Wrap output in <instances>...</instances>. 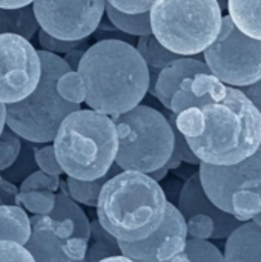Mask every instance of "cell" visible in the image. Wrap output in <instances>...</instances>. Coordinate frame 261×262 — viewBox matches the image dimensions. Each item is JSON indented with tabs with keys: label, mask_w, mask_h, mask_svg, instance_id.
<instances>
[{
	"label": "cell",
	"mask_w": 261,
	"mask_h": 262,
	"mask_svg": "<svg viewBox=\"0 0 261 262\" xmlns=\"http://www.w3.org/2000/svg\"><path fill=\"white\" fill-rule=\"evenodd\" d=\"M77 72L85 81L88 106L106 115L132 109L149 91L143 57L123 40H100L85 49Z\"/></svg>",
	"instance_id": "1"
},
{
	"label": "cell",
	"mask_w": 261,
	"mask_h": 262,
	"mask_svg": "<svg viewBox=\"0 0 261 262\" xmlns=\"http://www.w3.org/2000/svg\"><path fill=\"white\" fill-rule=\"evenodd\" d=\"M203 130L186 138L202 163L226 166L251 157L261 144V114L240 89L228 84L223 97L200 106Z\"/></svg>",
	"instance_id": "2"
},
{
	"label": "cell",
	"mask_w": 261,
	"mask_h": 262,
	"mask_svg": "<svg viewBox=\"0 0 261 262\" xmlns=\"http://www.w3.org/2000/svg\"><path fill=\"white\" fill-rule=\"evenodd\" d=\"M166 195L148 173L120 170L102 187L97 201V221L117 241L134 243L148 238L162 224Z\"/></svg>",
	"instance_id": "3"
},
{
	"label": "cell",
	"mask_w": 261,
	"mask_h": 262,
	"mask_svg": "<svg viewBox=\"0 0 261 262\" xmlns=\"http://www.w3.org/2000/svg\"><path fill=\"white\" fill-rule=\"evenodd\" d=\"M52 147L63 173L77 180H95L115 163L117 129L109 115L77 109L60 123Z\"/></svg>",
	"instance_id": "4"
},
{
	"label": "cell",
	"mask_w": 261,
	"mask_h": 262,
	"mask_svg": "<svg viewBox=\"0 0 261 262\" xmlns=\"http://www.w3.org/2000/svg\"><path fill=\"white\" fill-rule=\"evenodd\" d=\"M37 52L42 61L38 84L26 98L6 104L5 123L22 140L46 144L54 140L63 118L80 109V104L66 101L57 91L58 77L72 71L63 57L45 49Z\"/></svg>",
	"instance_id": "5"
},
{
	"label": "cell",
	"mask_w": 261,
	"mask_h": 262,
	"mask_svg": "<svg viewBox=\"0 0 261 262\" xmlns=\"http://www.w3.org/2000/svg\"><path fill=\"white\" fill-rule=\"evenodd\" d=\"M149 20L154 37L165 48L194 57L217 38L223 12L218 0H155Z\"/></svg>",
	"instance_id": "6"
},
{
	"label": "cell",
	"mask_w": 261,
	"mask_h": 262,
	"mask_svg": "<svg viewBox=\"0 0 261 262\" xmlns=\"http://www.w3.org/2000/svg\"><path fill=\"white\" fill-rule=\"evenodd\" d=\"M109 117L117 129L115 164L122 170L148 173L168 161L174 150V132L169 120L160 111L137 104Z\"/></svg>",
	"instance_id": "7"
},
{
	"label": "cell",
	"mask_w": 261,
	"mask_h": 262,
	"mask_svg": "<svg viewBox=\"0 0 261 262\" xmlns=\"http://www.w3.org/2000/svg\"><path fill=\"white\" fill-rule=\"evenodd\" d=\"M200 183L208 198L238 221L261 212V144L248 158L226 166L198 164Z\"/></svg>",
	"instance_id": "8"
},
{
	"label": "cell",
	"mask_w": 261,
	"mask_h": 262,
	"mask_svg": "<svg viewBox=\"0 0 261 262\" xmlns=\"http://www.w3.org/2000/svg\"><path fill=\"white\" fill-rule=\"evenodd\" d=\"M211 74L234 88L254 84L261 78V40L243 34L223 15L217 38L202 52Z\"/></svg>",
	"instance_id": "9"
},
{
	"label": "cell",
	"mask_w": 261,
	"mask_h": 262,
	"mask_svg": "<svg viewBox=\"0 0 261 262\" xmlns=\"http://www.w3.org/2000/svg\"><path fill=\"white\" fill-rule=\"evenodd\" d=\"M106 0H34L35 20L45 32L63 40H82L95 32Z\"/></svg>",
	"instance_id": "10"
},
{
	"label": "cell",
	"mask_w": 261,
	"mask_h": 262,
	"mask_svg": "<svg viewBox=\"0 0 261 262\" xmlns=\"http://www.w3.org/2000/svg\"><path fill=\"white\" fill-rule=\"evenodd\" d=\"M42 61L31 41L18 34H0V103L26 98L38 84Z\"/></svg>",
	"instance_id": "11"
},
{
	"label": "cell",
	"mask_w": 261,
	"mask_h": 262,
	"mask_svg": "<svg viewBox=\"0 0 261 262\" xmlns=\"http://www.w3.org/2000/svg\"><path fill=\"white\" fill-rule=\"evenodd\" d=\"M186 238V221L177 206L168 201L165 218L155 232L140 241L117 243L120 253L126 255L131 261L165 262L183 252Z\"/></svg>",
	"instance_id": "12"
},
{
	"label": "cell",
	"mask_w": 261,
	"mask_h": 262,
	"mask_svg": "<svg viewBox=\"0 0 261 262\" xmlns=\"http://www.w3.org/2000/svg\"><path fill=\"white\" fill-rule=\"evenodd\" d=\"M177 209L182 212L183 218H188L194 213L209 215L215 224V232H214L212 239H226L232 233V230H235L242 224V221L234 218L231 213L218 209L208 198V195L205 193L202 187L198 172L192 173L183 184L180 195H178Z\"/></svg>",
	"instance_id": "13"
},
{
	"label": "cell",
	"mask_w": 261,
	"mask_h": 262,
	"mask_svg": "<svg viewBox=\"0 0 261 262\" xmlns=\"http://www.w3.org/2000/svg\"><path fill=\"white\" fill-rule=\"evenodd\" d=\"M58 186L62 187V192L55 195L54 207L48 213L54 220L57 233L65 241V246L71 241H83L89 244L91 223L88 221L86 213L77 206V201L68 195V189H65L66 183H60Z\"/></svg>",
	"instance_id": "14"
},
{
	"label": "cell",
	"mask_w": 261,
	"mask_h": 262,
	"mask_svg": "<svg viewBox=\"0 0 261 262\" xmlns=\"http://www.w3.org/2000/svg\"><path fill=\"white\" fill-rule=\"evenodd\" d=\"M228 84L220 81L211 72H200L194 77L185 78L171 98L169 111L174 114L182 112L189 106H203L209 101L218 100L225 95Z\"/></svg>",
	"instance_id": "15"
},
{
	"label": "cell",
	"mask_w": 261,
	"mask_h": 262,
	"mask_svg": "<svg viewBox=\"0 0 261 262\" xmlns=\"http://www.w3.org/2000/svg\"><path fill=\"white\" fill-rule=\"evenodd\" d=\"M31 221V236L25 247L38 262H68L63 253L65 241L57 233L54 220L49 215H34Z\"/></svg>",
	"instance_id": "16"
},
{
	"label": "cell",
	"mask_w": 261,
	"mask_h": 262,
	"mask_svg": "<svg viewBox=\"0 0 261 262\" xmlns=\"http://www.w3.org/2000/svg\"><path fill=\"white\" fill-rule=\"evenodd\" d=\"M200 72H211L205 61L194 58V57L180 55L178 58L169 61L158 72L154 89H152V95H155L158 98V101L166 109H169L171 98L175 94V91L178 89L180 83L185 78L194 77L195 74H200Z\"/></svg>",
	"instance_id": "17"
},
{
	"label": "cell",
	"mask_w": 261,
	"mask_h": 262,
	"mask_svg": "<svg viewBox=\"0 0 261 262\" xmlns=\"http://www.w3.org/2000/svg\"><path fill=\"white\" fill-rule=\"evenodd\" d=\"M225 261L261 262V227L252 220L242 223L226 238Z\"/></svg>",
	"instance_id": "18"
},
{
	"label": "cell",
	"mask_w": 261,
	"mask_h": 262,
	"mask_svg": "<svg viewBox=\"0 0 261 262\" xmlns=\"http://www.w3.org/2000/svg\"><path fill=\"white\" fill-rule=\"evenodd\" d=\"M137 51L140 52V55L143 57L148 71H149V92L152 94L155 80L158 72L172 60L178 58L180 55L169 51L168 48H165L155 37L154 34H148V35H140L138 41H137Z\"/></svg>",
	"instance_id": "19"
},
{
	"label": "cell",
	"mask_w": 261,
	"mask_h": 262,
	"mask_svg": "<svg viewBox=\"0 0 261 262\" xmlns=\"http://www.w3.org/2000/svg\"><path fill=\"white\" fill-rule=\"evenodd\" d=\"M226 8L231 20L243 34L261 40V0H228Z\"/></svg>",
	"instance_id": "20"
},
{
	"label": "cell",
	"mask_w": 261,
	"mask_h": 262,
	"mask_svg": "<svg viewBox=\"0 0 261 262\" xmlns=\"http://www.w3.org/2000/svg\"><path fill=\"white\" fill-rule=\"evenodd\" d=\"M31 236V221L17 204L0 206V239L26 244Z\"/></svg>",
	"instance_id": "21"
},
{
	"label": "cell",
	"mask_w": 261,
	"mask_h": 262,
	"mask_svg": "<svg viewBox=\"0 0 261 262\" xmlns=\"http://www.w3.org/2000/svg\"><path fill=\"white\" fill-rule=\"evenodd\" d=\"M38 29L34 15L32 3L22 8H2L0 6V34H18L31 40Z\"/></svg>",
	"instance_id": "22"
},
{
	"label": "cell",
	"mask_w": 261,
	"mask_h": 262,
	"mask_svg": "<svg viewBox=\"0 0 261 262\" xmlns=\"http://www.w3.org/2000/svg\"><path fill=\"white\" fill-rule=\"evenodd\" d=\"M120 170H122V169L114 163L112 167H111L103 177L95 178V180H77V178L68 177V180H66L68 195H69L74 201H77V203H80V204H85V206H89V207H95L103 184H105L112 175H115V173L120 172Z\"/></svg>",
	"instance_id": "23"
},
{
	"label": "cell",
	"mask_w": 261,
	"mask_h": 262,
	"mask_svg": "<svg viewBox=\"0 0 261 262\" xmlns=\"http://www.w3.org/2000/svg\"><path fill=\"white\" fill-rule=\"evenodd\" d=\"M105 12L109 18V21L122 32L129 34V35H148L152 34L151 31V20H149V11L138 12V14H129V12H122L106 3Z\"/></svg>",
	"instance_id": "24"
},
{
	"label": "cell",
	"mask_w": 261,
	"mask_h": 262,
	"mask_svg": "<svg viewBox=\"0 0 261 262\" xmlns=\"http://www.w3.org/2000/svg\"><path fill=\"white\" fill-rule=\"evenodd\" d=\"M91 247H88L85 259L86 261H105L108 256L120 253L117 239L106 232L98 221L91 223Z\"/></svg>",
	"instance_id": "25"
},
{
	"label": "cell",
	"mask_w": 261,
	"mask_h": 262,
	"mask_svg": "<svg viewBox=\"0 0 261 262\" xmlns=\"http://www.w3.org/2000/svg\"><path fill=\"white\" fill-rule=\"evenodd\" d=\"M175 261H188V262H222L225 261L223 253L211 244L208 239H198V238H186L183 252L175 255L172 259Z\"/></svg>",
	"instance_id": "26"
},
{
	"label": "cell",
	"mask_w": 261,
	"mask_h": 262,
	"mask_svg": "<svg viewBox=\"0 0 261 262\" xmlns=\"http://www.w3.org/2000/svg\"><path fill=\"white\" fill-rule=\"evenodd\" d=\"M55 195L52 190H28L17 193V204H22L34 215H48L54 207Z\"/></svg>",
	"instance_id": "27"
},
{
	"label": "cell",
	"mask_w": 261,
	"mask_h": 262,
	"mask_svg": "<svg viewBox=\"0 0 261 262\" xmlns=\"http://www.w3.org/2000/svg\"><path fill=\"white\" fill-rule=\"evenodd\" d=\"M57 91L58 94L71 103H83L86 97L85 81L77 71H68L62 74L57 80Z\"/></svg>",
	"instance_id": "28"
},
{
	"label": "cell",
	"mask_w": 261,
	"mask_h": 262,
	"mask_svg": "<svg viewBox=\"0 0 261 262\" xmlns=\"http://www.w3.org/2000/svg\"><path fill=\"white\" fill-rule=\"evenodd\" d=\"M22 149V138L8 126L0 134V172L6 170L17 160Z\"/></svg>",
	"instance_id": "29"
},
{
	"label": "cell",
	"mask_w": 261,
	"mask_h": 262,
	"mask_svg": "<svg viewBox=\"0 0 261 262\" xmlns=\"http://www.w3.org/2000/svg\"><path fill=\"white\" fill-rule=\"evenodd\" d=\"M60 184L58 175H51L43 170H34L29 175H26L22 180V184L18 187V192H28V190H57Z\"/></svg>",
	"instance_id": "30"
},
{
	"label": "cell",
	"mask_w": 261,
	"mask_h": 262,
	"mask_svg": "<svg viewBox=\"0 0 261 262\" xmlns=\"http://www.w3.org/2000/svg\"><path fill=\"white\" fill-rule=\"evenodd\" d=\"M186 221V232L189 238H198V239H212L215 232L214 220L209 215L205 213H194Z\"/></svg>",
	"instance_id": "31"
},
{
	"label": "cell",
	"mask_w": 261,
	"mask_h": 262,
	"mask_svg": "<svg viewBox=\"0 0 261 262\" xmlns=\"http://www.w3.org/2000/svg\"><path fill=\"white\" fill-rule=\"evenodd\" d=\"M34 161H35V166L46 173H51V175H62L63 173V170L57 161L52 144L46 143V146H43L40 149L34 147Z\"/></svg>",
	"instance_id": "32"
},
{
	"label": "cell",
	"mask_w": 261,
	"mask_h": 262,
	"mask_svg": "<svg viewBox=\"0 0 261 262\" xmlns=\"http://www.w3.org/2000/svg\"><path fill=\"white\" fill-rule=\"evenodd\" d=\"M38 40H40V46L45 51L54 52V54H66L68 51L83 46V43L86 41V38L82 40H63V38H57L49 35L48 32H45L43 29H40L38 32Z\"/></svg>",
	"instance_id": "33"
},
{
	"label": "cell",
	"mask_w": 261,
	"mask_h": 262,
	"mask_svg": "<svg viewBox=\"0 0 261 262\" xmlns=\"http://www.w3.org/2000/svg\"><path fill=\"white\" fill-rule=\"evenodd\" d=\"M0 261L34 262V258L23 244L0 239Z\"/></svg>",
	"instance_id": "34"
},
{
	"label": "cell",
	"mask_w": 261,
	"mask_h": 262,
	"mask_svg": "<svg viewBox=\"0 0 261 262\" xmlns=\"http://www.w3.org/2000/svg\"><path fill=\"white\" fill-rule=\"evenodd\" d=\"M169 123H171V126H172V132H174V150L180 155V158L183 160V161H186L188 164H200V160L195 157V154L191 150V147H189V144H188V141H186V138H185V135L177 129V126H175V114L174 112H171V115H169Z\"/></svg>",
	"instance_id": "35"
},
{
	"label": "cell",
	"mask_w": 261,
	"mask_h": 262,
	"mask_svg": "<svg viewBox=\"0 0 261 262\" xmlns=\"http://www.w3.org/2000/svg\"><path fill=\"white\" fill-rule=\"evenodd\" d=\"M154 2L155 0H106V3H109L115 9L122 12H129V14L149 11Z\"/></svg>",
	"instance_id": "36"
},
{
	"label": "cell",
	"mask_w": 261,
	"mask_h": 262,
	"mask_svg": "<svg viewBox=\"0 0 261 262\" xmlns=\"http://www.w3.org/2000/svg\"><path fill=\"white\" fill-rule=\"evenodd\" d=\"M18 189L0 175V206L2 204H17Z\"/></svg>",
	"instance_id": "37"
},
{
	"label": "cell",
	"mask_w": 261,
	"mask_h": 262,
	"mask_svg": "<svg viewBox=\"0 0 261 262\" xmlns=\"http://www.w3.org/2000/svg\"><path fill=\"white\" fill-rule=\"evenodd\" d=\"M246 95L248 98L254 103V106L258 109V112L261 114V78L258 81H255L254 84H249V86H245V88H240Z\"/></svg>",
	"instance_id": "38"
},
{
	"label": "cell",
	"mask_w": 261,
	"mask_h": 262,
	"mask_svg": "<svg viewBox=\"0 0 261 262\" xmlns=\"http://www.w3.org/2000/svg\"><path fill=\"white\" fill-rule=\"evenodd\" d=\"M83 52H85V49H82L80 46H78V48H74V49H71V51H68V52L65 54L63 60L69 64V68H71L72 71H77Z\"/></svg>",
	"instance_id": "39"
},
{
	"label": "cell",
	"mask_w": 261,
	"mask_h": 262,
	"mask_svg": "<svg viewBox=\"0 0 261 262\" xmlns=\"http://www.w3.org/2000/svg\"><path fill=\"white\" fill-rule=\"evenodd\" d=\"M168 172H169V167H168L166 164H163L162 167H158V169H155V170L148 172V175H149L152 180H155V181H162V180H165V178H166Z\"/></svg>",
	"instance_id": "40"
},
{
	"label": "cell",
	"mask_w": 261,
	"mask_h": 262,
	"mask_svg": "<svg viewBox=\"0 0 261 262\" xmlns=\"http://www.w3.org/2000/svg\"><path fill=\"white\" fill-rule=\"evenodd\" d=\"M34 0H0L2 8H22L26 5H31Z\"/></svg>",
	"instance_id": "41"
},
{
	"label": "cell",
	"mask_w": 261,
	"mask_h": 262,
	"mask_svg": "<svg viewBox=\"0 0 261 262\" xmlns=\"http://www.w3.org/2000/svg\"><path fill=\"white\" fill-rule=\"evenodd\" d=\"M182 158H180V155L175 152V150H172V154H171V157L168 158V161L165 163L168 167H169V170H172V169H177V167H180V164H182Z\"/></svg>",
	"instance_id": "42"
},
{
	"label": "cell",
	"mask_w": 261,
	"mask_h": 262,
	"mask_svg": "<svg viewBox=\"0 0 261 262\" xmlns=\"http://www.w3.org/2000/svg\"><path fill=\"white\" fill-rule=\"evenodd\" d=\"M5 120H6V106L3 103H0V134L3 130V127L6 126Z\"/></svg>",
	"instance_id": "43"
},
{
	"label": "cell",
	"mask_w": 261,
	"mask_h": 262,
	"mask_svg": "<svg viewBox=\"0 0 261 262\" xmlns=\"http://www.w3.org/2000/svg\"><path fill=\"white\" fill-rule=\"evenodd\" d=\"M252 221H254L255 224H258V226L261 227V212H258V213L252 218Z\"/></svg>",
	"instance_id": "44"
}]
</instances>
